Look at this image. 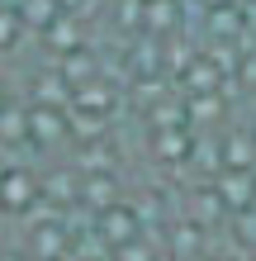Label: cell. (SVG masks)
<instances>
[{
    "instance_id": "obj_1",
    "label": "cell",
    "mask_w": 256,
    "mask_h": 261,
    "mask_svg": "<svg viewBox=\"0 0 256 261\" xmlns=\"http://www.w3.org/2000/svg\"><path fill=\"white\" fill-rule=\"evenodd\" d=\"M48 209V186H43V176L34 166L24 162H0V219L10 223H29L34 214Z\"/></svg>"
},
{
    "instance_id": "obj_2",
    "label": "cell",
    "mask_w": 256,
    "mask_h": 261,
    "mask_svg": "<svg viewBox=\"0 0 256 261\" xmlns=\"http://www.w3.org/2000/svg\"><path fill=\"white\" fill-rule=\"evenodd\" d=\"M24 247L38 261H67V256H76V228L62 209H43L24 223Z\"/></svg>"
},
{
    "instance_id": "obj_3",
    "label": "cell",
    "mask_w": 256,
    "mask_h": 261,
    "mask_svg": "<svg viewBox=\"0 0 256 261\" xmlns=\"http://www.w3.org/2000/svg\"><path fill=\"white\" fill-rule=\"evenodd\" d=\"M90 233H95V242L109 252V247H124V242L143 238V233H152V223H147V214H143L138 199H128V195H124V199H114L109 209L90 214Z\"/></svg>"
},
{
    "instance_id": "obj_4",
    "label": "cell",
    "mask_w": 256,
    "mask_h": 261,
    "mask_svg": "<svg viewBox=\"0 0 256 261\" xmlns=\"http://www.w3.org/2000/svg\"><path fill=\"white\" fill-rule=\"evenodd\" d=\"M176 81L185 86V95H218V90H223V67L209 53H194L190 62H180Z\"/></svg>"
},
{
    "instance_id": "obj_5",
    "label": "cell",
    "mask_w": 256,
    "mask_h": 261,
    "mask_svg": "<svg viewBox=\"0 0 256 261\" xmlns=\"http://www.w3.org/2000/svg\"><path fill=\"white\" fill-rule=\"evenodd\" d=\"M218 166H256V133L228 128L218 138Z\"/></svg>"
},
{
    "instance_id": "obj_6",
    "label": "cell",
    "mask_w": 256,
    "mask_h": 261,
    "mask_svg": "<svg viewBox=\"0 0 256 261\" xmlns=\"http://www.w3.org/2000/svg\"><path fill=\"white\" fill-rule=\"evenodd\" d=\"M138 24L152 38L171 34V29L180 24V0H138Z\"/></svg>"
},
{
    "instance_id": "obj_7",
    "label": "cell",
    "mask_w": 256,
    "mask_h": 261,
    "mask_svg": "<svg viewBox=\"0 0 256 261\" xmlns=\"http://www.w3.org/2000/svg\"><path fill=\"white\" fill-rule=\"evenodd\" d=\"M104 261H171V256H166V242H161V238L143 233V238L124 242V247H109Z\"/></svg>"
},
{
    "instance_id": "obj_8",
    "label": "cell",
    "mask_w": 256,
    "mask_h": 261,
    "mask_svg": "<svg viewBox=\"0 0 256 261\" xmlns=\"http://www.w3.org/2000/svg\"><path fill=\"white\" fill-rule=\"evenodd\" d=\"M24 29H29V14H24V5H0V53L19 48Z\"/></svg>"
},
{
    "instance_id": "obj_9",
    "label": "cell",
    "mask_w": 256,
    "mask_h": 261,
    "mask_svg": "<svg viewBox=\"0 0 256 261\" xmlns=\"http://www.w3.org/2000/svg\"><path fill=\"white\" fill-rule=\"evenodd\" d=\"M200 261H247V252H237V247H209Z\"/></svg>"
},
{
    "instance_id": "obj_10",
    "label": "cell",
    "mask_w": 256,
    "mask_h": 261,
    "mask_svg": "<svg viewBox=\"0 0 256 261\" xmlns=\"http://www.w3.org/2000/svg\"><path fill=\"white\" fill-rule=\"evenodd\" d=\"M0 261H38V256H34V252H29L24 242H19V247H0Z\"/></svg>"
},
{
    "instance_id": "obj_11",
    "label": "cell",
    "mask_w": 256,
    "mask_h": 261,
    "mask_svg": "<svg viewBox=\"0 0 256 261\" xmlns=\"http://www.w3.org/2000/svg\"><path fill=\"white\" fill-rule=\"evenodd\" d=\"M5 105H10V86L0 81V110H5Z\"/></svg>"
},
{
    "instance_id": "obj_12",
    "label": "cell",
    "mask_w": 256,
    "mask_h": 261,
    "mask_svg": "<svg viewBox=\"0 0 256 261\" xmlns=\"http://www.w3.org/2000/svg\"><path fill=\"white\" fill-rule=\"evenodd\" d=\"M247 261H256V252H247Z\"/></svg>"
}]
</instances>
